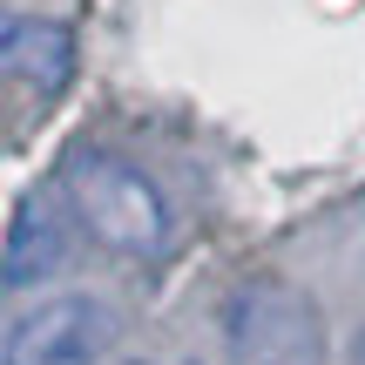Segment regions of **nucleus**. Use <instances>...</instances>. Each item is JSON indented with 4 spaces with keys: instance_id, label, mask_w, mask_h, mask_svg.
Returning a JSON list of instances; mask_svg holds the SVG:
<instances>
[{
    "instance_id": "obj_6",
    "label": "nucleus",
    "mask_w": 365,
    "mask_h": 365,
    "mask_svg": "<svg viewBox=\"0 0 365 365\" xmlns=\"http://www.w3.org/2000/svg\"><path fill=\"white\" fill-rule=\"evenodd\" d=\"M352 365H365V339H359V352H352Z\"/></svg>"
},
{
    "instance_id": "obj_1",
    "label": "nucleus",
    "mask_w": 365,
    "mask_h": 365,
    "mask_svg": "<svg viewBox=\"0 0 365 365\" xmlns=\"http://www.w3.org/2000/svg\"><path fill=\"white\" fill-rule=\"evenodd\" d=\"M54 182H61L75 223L102 250H115V257H156L170 244V203H163V190L129 156H115L102 143H75L61 156Z\"/></svg>"
},
{
    "instance_id": "obj_3",
    "label": "nucleus",
    "mask_w": 365,
    "mask_h": 365,
    "mask_svg": "<svg viewBox=\"0 0 365 365\" xmlns=\"http://www.w3.org/2000/svg\"><path fill=\"white\" fill-rule=\"evenodd\" d=\"M115 331L122 325L102 298H48L7 325V365H95Z\"/></svg>"
},
{
    "instance_id": "obj_7",
    "label": "nucleus",
    "mask_w": 365,
    "mask_h": 365,
    "mask_svg": "<svg viewBox=\"0 0 365 365\" xmlns=\"http://www.w3.org/2000/svg\"><path fill=\"white\" fill-rule=\"evenodd\" d=\"M135 365H163V359H135Z\"/></svg>"
},
{
    "instance_id": "obj_4",
    "label": "nucleus",
    "mask_w": 365,
    "mask_h": 365,
    "mask_svg": "<svg viewBox=\"0 0 365 365\" xmlns=\"http://www.w3.org/2000/svg\"><path fill=\"white\" fill-rule=\"evenodd\" d=\"M61 182L54 190H27L7 217V250H0V271H7V291H27L41 277H54L68 264V223L75 210H61Z\"/></svg>"
},
{
    "instance_id": "obj_5",
    "label": "nucleus",
    "mask_w": 365,
    "mask_h": 365,
    "mask_svg": "<svg viewBox=\"0 0 365 365\" xmlns=\"http://www.w3.org/2000/svg\"><path fill=\"white\" fill-rule=\"evenodd\" d=\"M0 61L34 95H61L75 81V27L54 21V14H14L0 27Z\"/></svg>"
},
{
    "instance_id": "obj_2",
    "label": "nucleus",
    "mask_w": 365,
    "mask_h": 365,
    "mask_svg": "<svg viewBox=\"0 0 365 365\" xmlns=\"http://www.w3.org/2000/svg\"><path fill=\"white\" fill-rule=\"evenodd\" d=\"M237 365H325V312L284 277H244L223 304Z\"/></svg>"
}]
</instances>
